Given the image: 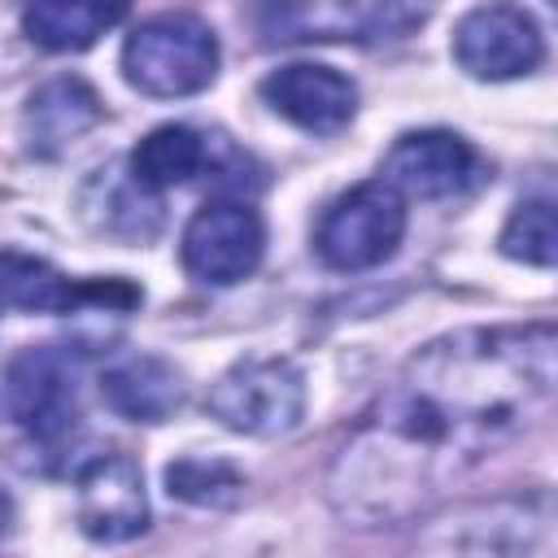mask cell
<instances>
[{
  "instance_id": "12",
  "label": "cell",
  "mask_w": 558,
  "mask_h": 558,
  "mask_svg": "<svg viewBox=\"0 0 558 558\" xmlns=\"http://www.w3.org/2000/svg\"><path fill=\"white\" fill-rule=\"evenodd\" d=\"M262 100L314 135H336L357 109V87L331 65H283L262 78Z\"/></svg>"
},
{
  "instance_id": "4",
  "label": "cell",
  "mask_w": 558,
  "mask_h": 558,
  "mask_svg": "<svg viewBox=\"0 0 558 558\" xmlns=\"http://www.w3.org/2000/svg\"><path fill=\"white\" fill-rule=\"evenodd\" d=\"M405 235V205L392 183L371 179L327 205L314 231V248L331 270H371L397 253Z\"/></svg>"
},
{
  "instance_id": "17",
  "label": "cell",
  "mask_w": 558,
  "mask_h": 558,
  "mask_svg": "<svg viewBox=\"0 0 558 558\" xmlns=\"http://www.w3.org/2000/svg\"><path fill=\"white\" fill-rule=\"evenodd\" d=\"M166 488L187 506L227 510L244 497V475L227 458H179L166 466Z\"/></svg>"
},
{
  "instance_id": "6",
  "label": "cell",
  "mask_w": 558,
  "mask_h": 558,
  "mask_svg": "<svg viewBox=\"0 0 558 558\" xmlns=\"http://www.w3.org/2000/svg\"><path fill=\"white\" fill-rule=\"evenodd\" d=\"M74 379H78V362H74V353H65L57 344H31V349L13 353L9 371H4L9 418L44 445L61 440L65 432H74V418H78Z\"/></svg>"
},
{
  "instance_id": "16",
  "label": "cell",
  "mask_w": 558,
  "mask_h": 558,
  "mask_svg": "<svg viewBox=\"0 0 558 558\" xmlns=\"http://www.w3.org/2000/svg\"><path fill=\"white\" fill-rule=\"evenodd\" d=\"M209 161V144L201 131L183 126V122H166L157 131H148L135 153H131V179L148 192L161 187H179L187 179H196V170Z\"/></svg>"
},
{
  "instance_id": "15",
  "label": "cell",
  "mask_w": 558,
  "mask_h": 558,
  "mask_svg": "<svg viewBox=\"0 0 558 558\" xmlns=\"http://www.w3.org/2000/svg\"><path fill=\"white\" fill-rule=\"evenodd\" d=\"M131 0H26L22 31L48 52H83L126 17Z\"/></svg>"
},
{
  "instance_id": "3",
  "label": "cell",
  "mask_w": 558,
  "mask_h": 558,
  "mask_svg": "<svg viewBox=\"0 0 558 558\" xmlns=\"http://www.w3.org/2000/svg\"><path fill=\"white\" fill-rule=\"evenodd\" d=\"M122 74L131 87L157 100L196 96L218 74V35L196 13L148 17L122 48Z\"/></svg>"
},
{
  "instance_id": "14",
  "label": "cell",
  "mask_w": 558,
  "mask_h": 558,
  "mask_svg": "<svg viewBox=\"0 0 558 558\" xmlns=\"http://www.w3.org/2000/svg\"><path fill=\"white\" fill-rule=\"evenodd\" d=\"M100 397L122 418L161 423L183 405V375L157 353H126L100 371Z\"/></svg>"
},
{
  "instance_id": "11",
  "label": "cell",
  "mask_w": 558,
  "mask_h": 558,
  "mask_svg": "<svg viewBox=\"0 0 558 558\" xmlns=\"http://www.w3.org/2000/svg\"><path fill=\"white\" fill-rule=\"evenodd\" d=\"M78 488V527L92 541H131L148 527L144 471L122 449H100L74 471Z\"/></svg>"
},
{
  "instance_id": "18",
  "label": "cell",
  "mask_w": 558,
  "mask_h": 558,
  "mask_svg": "<svg viewBox=\"0 0 558 558\" xmlns=\"http://www.w3.org/2000/svg\"><path fill=\"white\" fill-rule=\"evenodd\" d=\"M501 253L527 266H554V205L541 201H523L506 231H501Z\"/></svg>"
},
{
  "instance_id": "9",
  "label": "cell",
  "mask_w": 558,
  "mask_h": 558,
  "mask_svg": "<svg viewBox=\"0 0 558 558\" xmlns=\"http://www.w3.org/2000/svg\"><path fill=\"white\" fill-rule=\"evenodd\" d=\"M0 305L26 314H70L105 305L113 314H126L140 305V288H131L126 279H70L44 257L0 248Z\"/></svg>"
},
{
  "instance_id": "8",
  "label": "cell",
  "mask_w": 558,
  "mask_h": 558,
  "mask_svg": "<svg viewBox=\"0 0 558 558\" xmlns=\"http://www.w3.org/2000/svg\"><path fill=\"white\" fill-rule=\"evenodd\" d=\"M453 57L471 78H519L541 65L545 39L527 9L510 0L475 4L453 26Z\"/></svg>"
},
{
  "instance_id": "7",
  "label": "cell",
  "mask_w": 558,
  "mask_h": 558,
  "mask_svg": "<svg viewBox=\"0 0 558 558\" xmlns=\"http://www.w3.org/2000/svg\"><path fill=\"white\" fill-rule=\"evenodd\" d=\"M179 253L192 279L231 288L257 270L266 253V222L244 201H209L192 214Z\"/></svg>"
},
{
  "instance_id": "2",
  "label": "cell",
  "mask_w": 558,
  "mask_h": 558,
  "mask_svg": "<svg viewBox=\"0 0 558 558\" xmlns=\"http://www.w3.org/2000/svg\"><path fill=\"white\" fill-rule=\"evenodd\" d=\"M436 0H257L253 26L266 44L392 39L414 31Z\"/></svg>"
},
{
  "instance_id": "1",
  "label": "cell",
  "mask_w": 558,
  "mask_h": 558,
  "mask_svg": "<svg viewBox=\"0 0 558 558\" xmlns=\"http://www.w3.org/2000/svg\"><path fill=\"white\" fill-rule=\"evenodd\" d=\"M554 401V327H466L418 349L331 458L353 527H397L519 440Z\"/></svg>"
},
{
  "instance_id": "10",
  "label": "cell",
  "mask_w": 558,
  "mask_h": 558,
  "mask_svg": "<svg viewBox=\"0 0 558 558\" xmlns=\"http://www.w3.org/2000/svg\"><path fill=\"white\" fill-rule=\"evenodd\" d=\"M488 179V161L475 144L453 131H410L384 157V183L418 201H445L480 187Z\"/></svg>"
},
{
  "instance_id": "5",
  "label": "cell",
  "mask_w": 558,
  "mask_h": 558,
  "mask_svg": "<svg viewBox=\"0 0 558 558\" xmlns=\"http://www.w3.org/2000/svg\"><path fill=\"white\" fill-rule=\"evenodd\" d=\"M209 414L244 436H283L305 414V375L288 357H244L209 388Z\"/></svg>"
},
{
  "instance_id": "13",
  "label": "cell",
  "mask_w": 558,
  "mask_h": 558,
  "mask_svg": "<svg viewBox=\"0 0 558 558\" xmlns=\"http://www.w3.org/2000/svg\"><path fill=\"white\" fill-rule=\"evenodd\" d=\"M105 105L100 96L92 92V83L74 78V74H61V78H48L44 87L31 92L26 100V113H22V135H26V148L39 153V157H57L61 148H70L83 131H92L100 122Z\"/></svg>"
}]
</instances>
